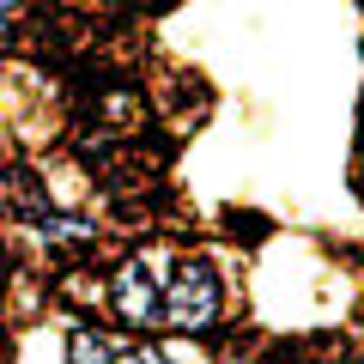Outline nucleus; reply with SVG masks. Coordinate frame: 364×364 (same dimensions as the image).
Here are the masks:
<instances>
[{
	"instance_id": "f03ea898",
	"label": "nucleus",
	"mask_w": 364,
	"mask_h": 364,
	"mask_svg": "<svg viewBox=\"0 0 364 364\" xmlns=\"http://www.w3.org/2000/svg\"><path fill=\"white\" fill-rule=\"evenodd\" d=\"M109 310H116L122 328H152V322H164V279H152L140 255L122 261L116 279H109Z\"/></svg>"
},
{
	"instance_id": "39448f33",
	"label": "nucleus",
	"mask_w": 364,
	"mask_h": 364,
	"mask_svg": "<svg viewBox=\"0 0 364 364\" xmlns=\"http://www.w3.org/2000/svg\"><path fill=\"white\" fill-rule=\"evenodd\" d=\"M67 346H73V364H109V358H116V346H109V340L97 334V328H91V322H79Z\"/></svg>"
},
{
	"instance_id": "7ed1b4c3",
	"label": "nucleus",
	"mask_w": 364,
	"mask_h": 364,
	"mask_svg": "<svg viewBox=\"0 0 364 364\" xmlns=\"http://www.w3.org/2000/svg\"><path fill=\"white\" fill-rule=\"evenodd\" d=\"M0 200H6L18 219H31V225L49 213V188H43L31 170H6V176H0Z\"/></svg>"
},
{
	"instance_id": "6e6552de",
	"label": "nucleus",
	"mask_w": 364,
	"mask_h": 364,
	"mask_svg": "<svg viewBox=\"0 0 364 364\" xmlns=\"http://www.w3.org/2000/svg\"><path fill=\"white\" fill-rule=\"evenodd\" d=\"M13 49V25H6V13H0V55Z\"/></svg>"
},
{
	"instance_id": "20e7f679",
	"label": "nucleus",
	"mask_w": 364,
	"mask_h": 364,
	"mask_svg": "<svg viewBox=\"0 0 364 364\" xmlns=\"http://www.w3.org/2000/svg\"><path fill=\"white\" fill-rule=\"evenodd\" d=\"M37 243L43 249H85L91 243V225L85 219H67V213H43V219H37Z\"/></svg>"
},
{
	"instance_id": "423d86ee",
	"label": "nucleus",
	"mask_w": 364,
	"mask_h": 364,
	"mask_svg": "<svg viewBox=\"0 0 364 364\" xmlns=\"http://www.w3.org/2000/svg\"><path fill=\"white\" fill-rule=\"evenodd\" d=\"M225 225H237L243 243H261V237H267V219H255V213H237V219H225Z\"/></svg>"
},
{
	"instance_id": "0eeeda50",
	"label": "nucleus",
	"mask_w": 364,
	"mask_h": 364,
	"mask_svg": "<svg viewBox=\"0 0 364 364\" xmlns=\"http://www.w3.org/2000/svg\"><path fill=\"white\" fill-rule=\"evenodd\" d=\"M122 364H164V352H152V346H146V352H134V358H122Z\"/></svg>"
},
{
	"instance_id": "f257e3e1",
	"label": "nucleus",
	"mask_w": 364,
	"mask_h": 364,
	"mask_svg": "<svg viewBox=\"0 0 364 364\" xmlns=\"http://www.w3.org/2000/svg\"><path fill=\"white\" fill-rule=\"evenodd\" d=\"M219 304H225L219 273H213L200 255H182L176 267H170V279H164V322L176 328V334H213Z\"/></svg>"
},
{
	"instance_id": "1a4fd4ad",
	"label": "nucleus",
	"mask_w": 364,
	"mask_h": 364,
	"mask_svg": "<svg viewBox=\"0 0 364 364\" xmlns=\"http://www.w3.org/2000/svg\"><path fill=\"white\" fill-rule=\"evenodd\" d=\"M6 6H18V0H0V13H6Z\"/></svg>"
}]
</instances>
